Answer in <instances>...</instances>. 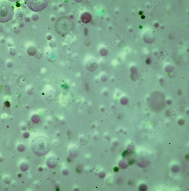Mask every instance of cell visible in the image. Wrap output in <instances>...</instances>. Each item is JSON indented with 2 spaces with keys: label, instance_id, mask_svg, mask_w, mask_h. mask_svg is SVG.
Masks as SVG:
<instances>
[{
  "label": "cell",
  "instance_id": "6",
  "mask_svg": "<svg viewBox=\"0 0 189 191\" xmlns=\"http://www.w3.org/2000/svg\"><path fill=\"white\" fill-rule=\"evenodd\" d=\"M5 105L6 106H7V107H8L10 106V103L8 101H6L5 102Z\"/></svg>",
  "mask_w": 189,
  "mask_h": 191
},
{
  "label": "cell",
  "instance_id": "4",
  "mask_svg": "<svg viewBox=\"0 0 189 191\" xmlns=\"http://www.w3.org/2000/svg\"><path fill=\"white\" fill-rule=\"evenodd\" d=\"M81 21L84 23H89L91 21V15L88 12H84L81 15Z\"/></svg>",
  "mask_w": 189,
  "mask_h": 191
},
{
  "label": "cell",
  "instance_id": "5",
  "mask_svg": "<svg viewBox=\"0 0 189 191\" xmlns=\"http://www.w3.org/2000/svg\"><path fill=\"white\" fill-rule=\"evenodd\" d=\"M87 69L89 71H93L97 67L96 62L92 61L90 62H88L87 66Z\"/></svg>",
  "mask_w": 189,
  "mask_h": 191
},
{
  "label": "cell",
  "instance_id": "2",
  "mask_svg": "<svg viewBox=\"0 0 189 191\" xmlns=\"http://www.w3.org/2000/svg\"><path fill=\"white\" fill-rule=\"evenodd\" d=\"M56 29L60 34H66L73 29V23L67 18H62L57 21Z\"/></svg>",
  "mask_w": 189,
  "mask_h": 191
},
{
  "label": "cell",
  "instance_id": "3",
  "mask_svg": "<svg viewBox=\"0 0 189 191\" xmlns=\"http://www.w3.org/2000/svg\"><path fill=\"white\" fill-rule=\"evenodd\" d=\"M27 6L31 10L34 12H38L43 10L48 4L49 1L46 0H37V1H26Z\"/></svg>",
  "mask_w": 189,
  "mask_h": 191
},
{
  "label": "cell",
  "instance_id": "8",
  "mask_svg": "<svg viewBox=\"0 0 189 191\" xmlns=\"http://www.w3.org/2000/svg\"><path fill=\"white\" fill-rule=\"evenodd\" d=\"M139 13L140 15H142L143 13H142V12L140 11V12H139Z\"/></svg>",
  "mask_w": 189,
  "mask_h": 191
},
{
  "label": "cell",
  "instance_id": "9",
  "mask_svg": "<svg viewBox=\"0 0 189 191\" xmlns=\"http://www.w3.org/2000/svg\"><path fill=\"white\" fill-rule=\"evenodd\" d=\"M140 29H142V26H140Z\"/></svg>",
  "mask_w": 189,
  "mask_h": 191
},
{
  "label": "cell",
  "instance_id": "1",
  "mask_svg": "<svg viewBox=\"0 0 189 191\" xmlns=\"http://www.w3.org/2000/svg\"><path fill=\"white\" fill-rule=\"evenodd\" d=\"M14 10L10 3L6 1H0V23L7 22L14 16Z\"/></svg>",
  "mask_w": 189,
  "mask_h": 191
},
{
  "label": "cell",
  "instance_id": "7",
  "mask_svg": "<svg viewBox=\"0 0 189 191\" xmlns=\"http://www.w3.org/2000/svg\"><path fill=\"white\" fill-rule=\"evenodd\" d=\"M141 18H142V19H144L145 18V16H142V17H141Z\"/></svg>",
  "mask_w": 189,
  "mask_h": 191
}]
</instances>
